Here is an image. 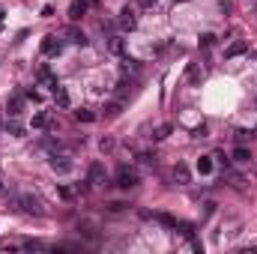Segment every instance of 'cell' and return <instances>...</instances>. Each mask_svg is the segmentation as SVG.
Wrapping results in <instances>:
<instances>
[{"instance_id": "22", "label": "cell", "mask_w": 257, "mask_h": 254, "mask_svg": "<svg viewBox=\"0 0 257 254\" xmlns=\"http://www.w3.org/2000/svg\"><path fill=\"white\" fill-rule=\"evenodd\" d=\"M75 120H78V123H93V120H96V114H93V111H87V108H81V111H75Z\"/></svg>"}, {"instance_id": "4", "label": "cell", "mask_w": 257, "mask_h": 254, "mask_svg": "<svg viewBox=\"0 0 257 254\" xmlns=\"http://www.w3.org/2000/svg\"><path fill=\"white\" fill-rule=\"evenodd\" d=\"M87 180H90L93 186H102V183H108V171H105V165H102V162H93V165L87 168Z\"/></svg>"}, {"instance_id": "37", "label": "cell", "mask_w": 257, "mask_h": 254, "mask_svg": "<svg viewBox=\"0 0 257 254\" xmlns=\"http://www.w3.org/2000/svg\"><path fill=\"white\" fill-rule=\"evenodd\" d=\"M0 192H3V180H0Z\"/></svg>"}, {"instance_id": "29", "label": "cell", "mask_w": 257, "mask_h": 254, "mask_svg": "<svg viewBox=\"0 0 257 254\" xmlns=\"http://www.w3.org/2000/svg\"><path fill=\"white\" fill-rule=\"evenodd\" d=\"M57 192H60V198H63V201H72V198H75V192H72V189H66V186H60Z\"/></svg>"}, {"instance_id": "36", "label": "cell", "mask_w": 257, "mask_h": 254, "mask_svg": "<svg viewBox=\"0 0 257 254\" xmlns=\"http://www.w3.org/2000/svg\"><path fill=\"white\" fill-rule=\"evenodd\" d=\"M0 27H3V12H0Z\"/></svg>"}, {"instance_id": "17", "label": "cell", "mask_w": 257, "mask_h": 254, "mask_svg": "<svg viewBox=\"0 0 257 254\" xmlns=\"http://www.w3.org/2000/svg\"><path fill=\"white\" fill-rule=\"evenodd\" d=\"M120 114H123V99H117V102H108V105H105V117H111V120H114V117H120Z\"/></svg>"}, {"instance_id": "35", "label": "cell", "mask_w": 257, "mask_h": 254, "mask_svg": "<svg viewBox=\"0 0 257 254\" xmlns=\"http://www.w3.org/2000/svg\"><path fill=\"white\" fill-rule=\"evenodd\" d=\"M156 3H159V0H144V6H156Z\"/></svg>"}, {"instance_id": "14", "label": "cell", "mask_w": 257, "mask_h": 254, "mask_svg": "<svg viewBox=\"0 0 257 254\" xmlns=\"http://www.w3.org/2000/svg\"><path fill=\"white\" fill-rule=\"evenodd\" d=\"M39 81H42V84H48L51 90H54V87L60 84V81H57V78L51 75V69H48V66H39Z\"/></svg>"}, {"instance_id": "31", "label": "cell", "mask_w": 257, "mask_h": 254, "mask_svg": "<svg viewBox=\"0 0 257 254\" xmlns=\"http://www.w3.org/2000/svg\"><path fill=\"white\" fill-rule=\"evenodd\" d=\"M213 210H216V204H213V201H207V204H204V219H207V216H213Z\"/></svg>"}, {"instance_id": "10", "label": "cell", "mask_w": 257, "mask_h": 254, "mask_svg": "<svg viewBox=\"0 0 257 254\" xmlns=\"http://www.w3.org/2000/svg\"><path fill=\"white\" fill-rule=\"evenodd\" d=\"M186 78H189V84H192V87H201V81H204V69H201L198 63H189Z\"/></svg>"}, {"instance_id": "30", "label": "cell", "mask_w": 257, "mask_h": 254, "mask_svg": "<svg viewBox=\"0 0 257 254\" xmlns=\"http://www.w3.org/2000/svg\"><path fill=\"white\" fill-rule=\"evenodd\" d=\"M99 147H102V150H114V138H102Z\"/></svg>"}, {"instance_id": "33", "label": "cell", "mask_w": 257, "mask_h": 254, "mask_svg": "<svg viewBox=\"0 0 257 254\" xmlns=\"http://www.w3.org/2000/svg\"><path fill=\"white\" fill-rule=\"evenodd\" d=\"M192 135H195V138H207V126H198V129H195Z\"/></svg>"}, {"instance_id": "38", "label": "cell", "mask_w": 257, "mask_h": 254, "mask_svg": "<svg viewBox=\"0 0 257 254\" xmlns=\"http://www.w3.org/2000/svg\"><path fill=\"white\" fill-rule=\"evenodd\" d=\"M180 3H183V0H180Z\"/></svg>"}, {"instance_id": "7", "label": "cell", "mask_w": 257, "mask_h": 254, "mask_svg": "<svg viewBox=\"0 0 257 254\" xmlns=\"http://www.w3.org/2000/svg\"><path fill=\"white\" fill-rule=\"evenodd\" d=\"M51 168H54L57 174H69V171L75 168V162H72L69 156H57V153H54V156H51Z\"/></svg>"}, {"instance_id": "24", "label": "cell", "mask_w": 257, "mask_h": 254, "mask_svg": "<svg viewBox=\"0 0 257 254\" xmlns=\"http://www.w3.org/2000/svg\"><path fill=\"white\" fill-rule=\"evenodd\" d=\"M153 219H156L159 225H165V228H177V219H174V216H165V213H156Z\"/></svg>"}, {"instance_id": "2", "label": "cell", "mask_w": 257, "mask_h": 254, "mask_svg": "<svg viewBox=\"0 0 257 254\" xmlns=\"http://www.w3.org/2000/svg\"><path fill=\"white\" fill-rule=\"evenodd\" d=\"M138 183H141V177H138V171H135V168L123 165V168L117 171V186H120V189H135Z\"/></svg>"}, {"instance_id": "23", "label": "cell", "mask_w": 257, "mask_h": 254, "mask_svg": "<svg viewBox=\"0 0 257 254\" xmlns=\"http://www.w3.org/2000/svg\"><path fill=\"white\" fill-rule=\"evenodd\" d=\"M171 132H174V126H171V123H165V126H159V129L153 132V138H156V141H165Z\"/></svg>"}, {"instance_id": "6", "label": "cell", "mask_w": 257, "mask_h": 254, "mask_svg": "<svg viewBox=\"0 0 257 254\" xmlns=\"http://www.w3.org/2000/svg\"><path fill=\"white\" fill-rule=\"evenodd\" d=\"M24 99H27V96H21V93L9 96V102H6V114H9V117H21V114H24Z\"/></svg>"}, {"instance_id": "9", "label": "cell", "mask_w": 257, "mask_h": 254, "mask_svg": "<svg viewBox=\"0 0 257 254\" xmlns=\"http://www.w3.org/2000/svg\"><path fill=\"white\" fill-rule=\"evenodd\" d=\"M87 12H90V3H87V0H75V3L69 6V18H72V21H81Z\"/></svg>"}, {"instance_id": "16", "label": "cell", "mask_w": 257, "mask_h": 254, "mask_svg": "<svg viewBox=\"0 0 257 254\" xmlns=\"http://www.w3.org/2000/svg\"><path fill=\"white\" fill-rule=\"evenodd\" d=\"M108 51H111V54H117V57H120V54H123V51H126V42H123V39H120V36H111V39H108Z\"/></svg>"}, {"instance_id": "8", "label": "cell", "mask_w": 257, "mask_h": 254, "mask_svg": "<svg viewBox=\"0 0 257 254\" xmlns=\"http://www.w3.org/2000/svg\"><path fill=\"white\" fill-rule=\"evenodd\" d=\"M249 51V42H243V39H237V42H231L228 48H225V60H234V57H243Z\"/></svg>"}, {"instance_id": "25", "label": "cell", "mask_w": 257, "mask_h": 254, "mask_svg": "<svg viewBox=\"0 0 257 254\" xmlns=\"http://www.w3.org/2000/svg\"><path fill=\"white\" fill-rule=\"evenodd\" d=\"M213 45H216V36L213 33H204L201 36V48H213Z\"/></svg>"}, {"instance_id": "11", "label": "cell", "mask_w": 257, "mask_h": 254, "mask_svg": "<svg viewBox=\"0 0 257 254\" xmlns=\"http://www.w3.org/2000/svg\"><path fill=\"white\" fill-rule=\"evenodd\" d=\"M51 93H54V102H57V108H69V105H72V99H69V90H66L63 84H57Z\"/></svg>"}, {"instance_id": "26", "label": "cell", "mask_w": 257, "mask_h": 254, "mask_svg": "<svg viewBox=\"0 0 257 254\" xmlns=\"http://www.w3.org/2000/svg\"><path fill=\"white\" fill-rule=\"evenodd\" d=\"M138 69H141V66H138L135 60H123V72H132V75H138Z\"/></svg>"}, {"instance_id": "27", "label": "cell", "mask_w": 257, "mask_h": 254, "mask_svg": "<svg viewBox=\"0 0 257 254\" xmlns=\"http://www.w3.org/2000/svg\"><path fill=\"white\" fill-rule=\"evenodd\" d=\"M117 93H120V96L132 93V81H120V84H117Z\"/></svg>"}, {"instance_id": "34", "label": "cell", "mask_w": 257, "mask_h": 254, "mask_svg": "<svg viewBox=\"0 0 257 254\" xmlns=\"http://www.w3.org/2000/svg\"><path fill=\"white\" fill-rule=\"evenodd\" d=\"M246 138H252V132H246V129H240V132H237V141H240V144H243V141H246Z\"/></svg>"}, {"instance_id": "15", "label": "cell", "mask_w": 257, "mask_h": 254, "mask_svg": "<svg viewBox=\"0 0 257 254\" xmlns=\"http://www.w3.org/2000/svg\"><path fill=\"white\" fill-rule=\"evenodd\" d=\"M66 39H69L72 45H81V48L87 45V36H84L81 30H75V27H72V30H66Z\"/></svg>"}, {"instance_id": "32", "label": "cell", "mask_w": 257, "mask_h": 254, "mask_svg": "<svg viewBox=\"0 0 257 254\" xmlns=\"http://www.w3.org/2000/svg\"><path fill=\"white\" fill-rule=\"evenodd\" d=\"M24 96H27V99H33V102H42V96H39V93H36V90H27V93H24Z\"/></svg>"}, {"instance_id": "21", "label": "cell", "mask_w": 257, "mask_h": 254, "mask_svg": "<svg viewBox=\"0 0 257 254\" xmlns=\"http://www.w3.org/2000/svg\"><path fill=\"white\" fill-rule=\"evenodd\" d=\"M174 177H177V180H180V183H189V180H192V171H189V168H186V165H183V162H180V165H177V168H174Z\"/></svg>"}, {"instance_id": "12", "label": "cell", "mask_w": 257, "mask_h": 254, "mask_svg": "<svg viewBox=\"0 0 257 254\" xmlns=\"http://www.w3.org/2000/svg\"><path fill=\"white\" fill-rule=\"evenodd\" d=\"M33 129H51V114L48 111H36L33 114Z\"/></svg>"}, {"instance_id": "28", "label": "cell", "mask_w": 257, "mask_h": 254, "mask_svg": "<svg viewBox=\"0 0 257 254\" xmlns=\"http://www.w3.org/2000/svg\"><path fill=\"white\" fill-rule=\"evenodd\" d=\"M138 159H141V165H156V156L153 153H138Z\"/></svg>"}, {"instance_id": "13", "label": "cell", "mask_w": 257, "mask_h": 254, "mask_svg": "<svg viewBox=\"0 0 257 254\" xmlns=\"http://www.w3.org/2000/svg\"><path fill=\"white\" fill-rule=\"evenodd\" d=\"M231 159H234V162H237V165H246V162H252V150H249V147H243V144H240V147H237V150H234V153H231Z\"/></svg>"}, {"instance_id": "3", "label": "cell", "mask_w": 257, "mask_h": 254, "mask_svg": "<svg viewBox=\"0 0 257 254\" xmlns=\"http://www.w3.org/2000/svg\"><path fill=\"white\" fill-rule=\"evenodd\" d=\"M18 207H21L27 216H45V210H42L39 198H33V195H18Z\"/></svg>"}, {"instance_id": "1", "label": "cell", "mask_w": 257, "mask_h": 254, "mask_svg": "<svg viewBox=\"0 0 257 254\" xmlns=\"http://www.w3.org/2000/svg\"><path fill=\"white\" fill-rule=\"evenodd\" d=\"M117 24H120L123 30H135V27H138V6H135V3H126V6L120 9Z\"/></svg>"}, {"instance_id": "18", "label": "cell", "mask_w": 257, "mask_h": 254, "mask_svg": "<svg viewBox=\"0 0 257 254\" xmlns=\"http://www.w3.org/2000/svg\"><path fill=\"white\" fill-rule=\"evenodd\" d=\"M6 132H9V135H15V138H24V126L18 123V117H9V123H6Z\"/></svg>"}, {"instance_id": "20", "label": "cell", "mask_w": 257, "mask_h": 254, "mask_svg": "<svg viewBox=\"0 0 257 254\" xmlns=\"http://www.w3.org/2000/svg\"><path fill=\"white\" fill-rule=\"evenodd\" d=\"M198 174H204V177L213 174V159H210V156H201V159H198Z\"/></svg>"}, {"instance_id": "5", "label": "cell", "mask_w": 257, "mask_h": 254, "mask_svg": "<svg viewBox=\"0 0 257 254\" xmlns=\"http://www.w3.org/2000/svg\"><path fill=\"white\" fill-rule=\"evenodd\" d=\"M60 51H63V39L60 36H45L42 39V54L45 57H57Z\"/></svg>"}, {"instance_id": "19", "label": "cell", "mask_w": 257, "mask_h": 254, "mask_svg": "<svg viewBox=\"0 0 257 254\" xmlns=\"http://www.w3.org/2000/svg\"><path fill=\"white\" fill-rule=\"evenodd\" d=\"M174 231H180V237H186V240H195V225H189V222H177Z\"/></svg>"}]
</instances>
